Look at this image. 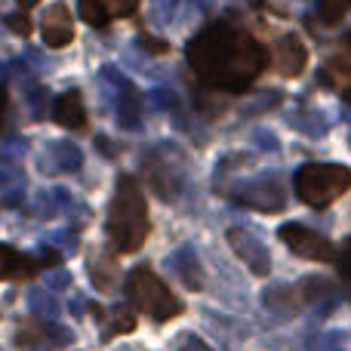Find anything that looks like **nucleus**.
<instances>
[{
  "label": "nucleus",
  "instance_id": "obj_29",
  "mask_svg": "<svg viewBox=\"0 0 351 351\" xmlns=\"http://www.w3.org/2000/svg\"><path fill=\"white\" fill-rule=\"evenodd\" d=\"M253 142L262 148V152H278V139H274V133H268V130H256Z\"/></svg>",
  "mask_w": 351,
  "mask_h": 351
},
{
  "label": "nucleus",
  "instance_id": "obj_16",
  "mask_svg": "<svg viewBox=\"0 0 351 351\" xmlns=\"http://www.w3.org/2000/svg\"><path fill=\"white\" fill-rule=\"evenodd\" d=\"M80 148L71 145V142H56V145H49L47 158H43V164H49L47 170L56 173V170H77L80 167Z\"/></svg>",
  "mask_w": 351,
  "mask_h": 351
},
{
  "label": "nucleus",
  "instance_id": "obj_28",
  "mask_svg": "<svg viewBox=\"0 0 351 351\" xmlns=\"http://www.w3.org/2000/svg\"><path fill=\"white\" fill-rule=\"evenodd\" d=\"M6 25H10L16 34H22V37L31 34V22H28V16H25V12H12V16H6Z\"/></svg>",
  "mask_w": 351,
  "mask_h": 351
},
{
  "label": "nucleus",
  "instance_id": "obj_8",
  "mask_svg": "<svg viewBox=\"0 0 351 351\" xmlns=\"http://www.w3.org/2000/svg\"><path fill=\"white\" fill-rule=\"evenodd\" d=\"M321 80L327 86H333L336 93H342V96L351 102V34L342 37V40L336 43L333 53L324 59Z\"/></svg>",
  "mask_w": 351,
  "mask_h": 351
},
{
  "label": "nucleus",
  "instance_id": "obj_11",
  "mask_svg": "<svg viewBox=\"0 0 351 351\" xmlns=\"http://www.w3.org/2000/svg\"><path fill=\"white\" fill-rule=\"evenodd\" d=\"M74 40V25H71V12L65 3H56L47 10L43 16V43L49 49H62Z\"/></svg>",
  "mask_w": 351,
  "mask_h": 351
},
{
  "label": "nucleus",
  "instance_id": "obj_5",
  "mask_svg": "<svg viewBox=\"0 0 351 351\" xmlns=\"http://www.w3.org/2000/svg\"><path fill=\"white\" fill-rule=\"evenodd\" d=\"M228 197L241 206L259 213H278L284 210L287 194H284V182L278 176H259V179H247V182H234L228 185Z\"/></svg>",
  "mask_w": 351,
  "mask_h": 351
},
{
  "label": "nucleus",
  "instance_id": "obj_33",
  "mask_svg": "<svg viewBox=\"0 0 351 351\" xmlns=\"http://www.w3.org/2000/svg\"><path fill=\"white\" fill-rule=\"evenodd\" d=\"M71 284V278H68L65 271L62 274H53V278H49V287H53V290H62V287H68Z\"/></svg>",
  "mask_w": 351,
  "mask_h": 351
},
{
  "label": "nucleus",
  "instance_id": "obj_7",
  "mask_svg": "<svg viewBox=\"0 0 351 351\" xmlns=\"http://www.w3.org/2000/svg\"><path fill=\"white\" fill-rule=\"evenodd\" d=\"M225 241H228V247L237 253V259H241L256 278H265V274L271 271V253H268V247L250 228H228Z\"/></svg>",
  "mask_w": 351,
  "mask_h": 351
},
{
  "label": "nucleus",
  "instance_id": "obj_10",
  "mask_svg": "<svg viewBox=\"0 0 351 351\" xmlns=\"http://www.w3.org/2000/svg\"><path fill=\"white\" fill-rule=\"evenodd\" d=\"M305 62H308V49L299 40V34H284L274 47V68H278L284 77H299L305 71Z\"/></svg>",
  "mask_w": 351,
  "mask_h": 351
},
{
  "label": "nucleus",
  "instance_id": "obj_18",
  "mask_svg": "<svg viewBox=\"0 0 351 351\" xmlns=\"http://www.w3.org/2000/svg\"><path fill=\"white\" fill-rule=\"evenodd\" d=\"M80 19L93 28H105V25L114 19V10H111V0H80L77 3Z\"/></svg>",
  "mask_w": 351,
  "mask_h": 351
},
{
  "label": "nucleus",
  "instance_id": "obj_30",
  "mask_svg": "<svg viewBox=\"0 0 351 351\" xmlns=\"http://www.w3.org/2000/svg\"><path fill=\"white\" fill-rule=\"evenodd\" d=\"M111 10L114 16H133L139 10V0H111Z\"/></svg>",
  "mask_w": 351,
  "mask_h": 351
},
{
  "label": "nucleus",
  "instance_id": "obj_13",
  "mask_svg": "<svg viewBox=\"0 0 351 351\" xmlns=\"http://www.w3.org/2000/svg\"><path fill=\"white\" fill-rule=\"evenodd\" d=\"M170 268L176 271V278L188 287V290H194V293L204 290V268H200V259H197V253H194L191 247L176 250L173 259H170Z\"/></svg>",
  "mask_w": 351,
  "mask_h": 351
},
{
  "label": "nucleus",
  "instance_id": "obj_34",
  "mask_svg": "<svg viewBox=\"0 0 351 351\" xmlns=\"http://www.w3.org/2000/svg\"><path fill=\"white\" fill-rule=\"evenodd\" d=\"M3 111H6V93L0 90V121H3Z\"/></svg>",
  "mask_w": 351,
  "mask_h": 351
},
{
  "label": "nucleus",
  "instance_id": "obj_35",
  "mask_svg": "<svg viewBox=\"0 0 351 351\" xmlns=\"http://www.w3.org/2000/svg\"><path fill=\"white\" fill-rule=\"evenodd\" d=\"M22 6H34V3H40V0H19Z\"/></svg>",
  "mask_w": 351,
  "mask_h": 351
},
{
  "label": "nucleus",
  "instance_id": "obj_3",
  "mask_svg": "<svg viewBox=\"0 0 351 351\" xmlns=\"http://www.w3.org/2000/svg\"><path fill=\"white\" fill-rule=\"evenodd\" d=\"M351 188V170L342 164H305L296 173V194L302 204L324 210Z\"/></svg>",
  "mask_w": 351,
  "mask_h": 351
},
{
  "label": "nucleus",
  "instance_id": "obj_1",
  "mask_svg": "<svg viewBox=\"0 0 351 351\" xmlns=\"http://www.w3.org/2000/svg\"><path fill=\"white\" fill-rule=\"evenodd\" d=\"M188 65L213 90L243 93L268 65V53L243 28L213 22L188 43Z\"/></svg>",
  "mask_w": 351,
  "mask_h": 351
},
{
  "label": "nucleus",
  "instance_id": "obj_15",
  "mask_svg": "<svg viewBox=\"0 0 351 351\" xmlns=\"http://www.w3.org/2000/svg\"><path fill=\"white\" fill-rule=\"evenodd\" d=\"M37 271V259L34 256H22L12 247L0 243V280L10 278H28V274Z\"/></svg>",
  "mask_w": 351,
  "mask_h": 351
},
{
  "label": "nucleus",
  "instance_id": "obj_25",
  "mask_svg": "<svg viewBox=\"0 0 351 351\" xmlns=\"http://www.w3.org/2000/svg\"><path fill=\"white\" fill-rule=\"evenodd\" d=\"M179 0H152V16L154 22H170V16L176 12Z\"/></svg>",
  "mask_w": 351,
  "mask_h": 351
},
{
  "label": "nucleus",
  "instance_id": "obj_12",
  "mask_svg": "<svg viewBox=\"0 0 351 351\" xmlns=\"http://www.w3.org/2000/svg\"><path fill=\"white\" fill-rule=\"evenodd\" d=\"M262 302H265V308L271 311V315L293 317L302 311L305 299H302V290H299V287H268V290L262 293Z\"/></svg>",
  "mask_w": 351,
  "mask_h": 351
},
{
  "label": "nucleus",
  "instance_id": "obj_24",
  "mask_svg": "<svg viewBox=\"0 0 351 351\" xmlns=\"http://www.w3.org/2000/svg\"><path fill=\"white\" fill-rule=\"evenodd\" d=\"M348 348V333L346 330H327L311 342V351H346Z\"/></svg>",
  "mask_w": 351,
  "mask_h": 351
},
{
  "label": "nucleus",
  "instance_id": "obj_6",
  "mask_svg": "<svg viewBox=\"0 0 351 351\" xmlns=\"http://www.w3.org/2000/svg\"><path fill=\"white\" fill-rule=\"evenodd\" d=\"M278 234H280V241H284L296 256H302V259H315V262L333 259V243H330L324 234H317V231L305 228V225L287 222V225H280Z\"/></svg>",
  "mask_w": 351,
  "mask_h": 351
},
{
  "label": "nucleus",
  "instance_id": "obj_23",
  "mask_svg": "<svg viewBox=\"0 0 351 351\" xmlns=\"http://www.w3.org/2000/svg\"><path fill=\"white\" fill-rule=\"evenodd\" d=\"M351 0H317V16L324 25H339L348 16Z\"/></svg>",
  "mask_w": 351,
  "mask_h": 351
},
{
  "label": "nucleus",
  "instance_id": "obj_22",
  "mask_svg": "<svg viewBox=\"0 0 351 351\" xmlns=\"http://www.w3.org/2000/svg\"><path fill=\"white\" fill-rule=\"evenodd\" d=\"M90 274H93V284H96L99 290H111V287L117 284V265L111 259H105V256L93 259Z\"/></svg>",
  "mask_w": 351,
  "mask_h": 351
},
{
  "label": "nucleus",
  "instance_id": "obj_31",
  "mask_svg": "<svg viewBox=\"0 0 351 351\" xmlns=\"http://www.w3.org/2000/svg\"><path fill=\"white\" fill-rule=\"evenodd\" d=\"M339 274L351 284V241L346 243V250H342V256H339Z\"/></svg>",
  "mask_w": 351,
  "mask_h": 351
},
{
  "label": "nucleus",
  "instance_id": "obj_19",
  "mask_svg": "<svg viewBox=\"0 0 351 351\" xmlns=\"http://www.w3.org/2000/svg\"><path fill=\"white\" fill-rule=\"evenodd\" d=\"M117 114H121V127L123 130H139V96H136L133 86H123L121 93V108H117Z\"/></svg>",
  "mask_w": 351,
  "mask_h": 351
},
{
  "label": "nucleus",
  "instance_id": "obj_4",
  "mask_svg": "<svg viewBox=\"0 0 351 351\" xmlns=\"http://www.w3.org/2000/svg\"><path fill=\"white\" fill-rule=\"evenodd\" d=\"M127 299L139 311H145L154 321H170L182 315V302L170 293V287L152 271V268H133L127 274Z\"/></svg>",
  "mask_w": 351,
  "mask_h": 351
},
{
  "label": "nucleus",
  "instance_id": "obj_26",
  "mask_svg": "<svg viewBox=\"0 0 351 351\" xmlns=\"http://www.w3.org/2000/svg\"><path fill=\"white\" fill-rule=\"evenodd\" d=\"M176 351H213L210 346H206L200 336H194V333H182L179 339H176Z\"/></svg>",
  "mask_w": 351,
  "mask_h": 351
},
{
  "label": "nucleus",
  "instance_id": "obj_36",
  "mask_svg": "<svg viewBox=\"0 0 351 351\" xmlns=\"http://www.w3.org/2000/svg\"><path fill=\"white\" fill-rule=\"evenodd\" d=\"M250 3H253V6H262V0H250Z\"/></svg>",
  "mask_w": 351,
  "mask_h": 351
},
{
  "label": "nucleus",
  "instance_id": "obj_21",
  "mask_svg": "<svg viewBox=\"0 0 351 351\" xmlns=\"http://www.w3.org/2000/svg\"><path fill=\"white\" fill-rule=\"evenodd\" d=\"M133 330H136V315L133 311L123 308V305L111 308L108 324H105V339H111V336H117V333H133Z\"/></svg>",
  "mask_w": 351,
  "mask_h": 351
},
{
  "label": "nucleus",
  "instance_id": "obj_27",
  "mask_svg": "<svg viewBox=\"0 0 351 351\" xmlns=\"http://www.w3.org/2000/svg\"><path fill=\"white\" fill-rule=\"evenodd\" d=\"M139 47L145 49V53H154V56L170 53V43L160 40V37H148V34H142V37H139Z\"/></svg>",
  "mask_w": 351,
  "mask_h": 351
},
{
  "label": "nucleus",
  "instance_id": "obj_14",
  "mask_svg": "<svg viewBox=\"0 0 351 351\" xmlns=\"http://www.w3.org/2000/svg\"><path fill=\"white\" fill-rule=\"evenodd\" d=\"M53 117H56V123H62V127H68V130L84 127L86 123V108H84L80 93L77 90L62 93V96L56 99V105H53Z\"/></svg>",
  "mask_w": 351,
  "mask_h": 351
},
{
  "label": "nucleus",
  "instance_id": "obj_9",
  "mask_svg": "<svg viewBox=\"0 0 351 351\" xmlns=\"http://www.w3.org/2000/svg\"><path fill=\"white\" fill-rule=\"evenodd\" d=\"M182 160H176V164H170L167 160V148H160V152H154L152 158H148V179H152V185L158 188V194L164 200H173L176 194L182 191Z\"/></svg>",
  "mask_w": 351,
  "mask_h": 351
},
{
  "label": "nucleus",
  "instance_id": "obj_20",
  "mask_svg": "<svg viewBox=\"0 0 351 351\" xmlns=\"http://www.w3.org/2000/svg\"><path fill=\"white\" fill-rule=\"evenodd\" d=\"M28 308H31V315H37L40 321H53V317L59 315V302H56L47 290H31L28 293Z\"/></svg>",
  "mask_w": 351,
  "mask_h": 351
},
{
  "label": "nucleus",
  "instance_id": "obj_17",
  "mask_svg": "<svg viewBox=\"0 0 351 351\" xmlns=\"http://www.w3.org/2000/svg\"><path fill=\"white\" fill-rule=\"evenodd\" d=\"M290 123L299 130V133H305V136H324V133H327V127H330L327 114H324V111H317V108H299L296 114L290 117Z\"/></svg>",
  "mask_w": 351,
  "mask_h": 351
},
{
  "label": "nucleus",
  "instance_id": "obj_2",
  "mask_svg": "<svg viewBox=\"0 0 351 351\" xmlns=\"http://www.w3.org/2000/svg\"><path fill=\"white\" fill-rule=\"evenodd\" d=\"M152 222H148L145 194L139 191L133 176H121L114 200L108 213V241L117 253H136L145 243Z\"/></svg>",
  "mask_w": 351,
  "mask_h": 351
},
{
  "label": "nucleus",
  "instance_id": "obj_32",
  "mask_svg": "<svg viewBox=\"0 0 351 351\" xmlns=\"http://www.w3.org/2000/svg\"><path fill=\"white\" fill-rule=\"evenodd\" d=\"M152 102H154V108H170V105L176 102V96H173L170 90H154Z\"/></svg>",
  "mask_w": 351,
  "mask_h": 351
}]
</instances>
